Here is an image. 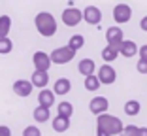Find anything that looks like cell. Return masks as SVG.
<instances>
[{"mask_svg":"<svg viewBox=\"0 0 147 136\" xmlns=\"http://www.w3.org/2000/svg\"><path fill=\"white\" fill-rule=\"evenodd\" d=\"M96 136H115V134H121L125 125L119 117L115 115H109V114H100L96 115Z\"/></svg>","mask_w":147,"mask_h":136,"instance_id":"1","label":"cell"},{"mask_svg":"<svg viewBox=\"0 0 147 136\" xmlns=\"http://www.w3.org/2000/svg\"><path fill=\"white\" fill-rule=\"evenodd\" d=\"M34 25H36V30H38L43 38H51L57 32V21L49 12H40L34 19Z\"/></svg>","mask_w":147,"mask_h":136,"instance_id":"2","label":"cell"},{"mask_svg":"<svg viewBox=\"0 0 147 136\" xmlns=\"http://www.w3.org/2000/svg\"><path fill=\"white\" fill-rule=\"evenodd\" d=\"M76 49H72L70 45H64V47H59L55 49V51L49 55L51 57V61L55 62V64H66V62L74 61V57H76Z\"/></svg>","mask_w":147,"mask_h":136,"instance_id":"3","label":"cell"},{"mask_svg":"<svg viewBox=\"0 0 147 136\" xmlns=\"http://www.w3.org/2000/svg\"><path fill=\"white\" fill-rule=\"evenodd\" d=\"M61 19H62V23H64L66 26L74 28V26H78L79 23L83 21V12L78 9V8H74V6H70V8H66L64 12H62Z\"/></svg>","mask_w":147,"mask_h":136,"instance_id":"4","label":"cell"},{"mask_svg":"<svg viewBox=\"0 0 147 136\" xmlns=\"http://www.w3.org/2000/svg\"><path fill=\"white\" fill-rule=\"evenodd\" d=\"M96 76H98L100 83H104V85H113V83H115V79H117V72H115V68H113L109 62L100 66Z\"/></svg>","mask_w":147,"mask_h":136,"instance_id":"5","label":"cell"},{"mask_svg":"<svg viewBox=\"0 0 147 136\" xmlns=\"http://www.w3.org/2000/svg\"><path fill=\"white\" fill-rule=\"evenodd\" d=\"M132 17V8L128 4H117L113 8V19H115L117 25H123V23H128Z\"/></svg>","mask_w":147,"mask_h":136,"instance_id":"6","label":"cell"},{"mask_svg":"<svg viewBox=\"0 0 147 136\" xmlns=\"http://www.w3.org/2000/svg\"><path fill=\"white\" fill-rule=\"evenodd\" d=\"M32 62H34L36 70H49V66L53 64L51 57H49L47 53H43V51H36L34 55H32Z\"/></svg>","mask_w":147,"mask_h":136,"instance_id":"7","label":"cell"},{"mask_svg":"<svg viewBox=\"0 0 147 136\" xmlns=\"http://www.w3.org/2000/svg\"><path fill=\"white\" fill-rule=\"evenodd\" d=\"M32 89H34V85H32V81H28V79H17V81L13 83V93L21 98L30 97Z\"/></svg>","mask_w":147,"mask_h":136,"instance_id":"8","label":"cell"},{"mask_svg":"<svg viewBox=\"0 0 147 136\" xmlns=\"http://www.w3.org/2000/svg\"><path fill=\"white\" fill-rule=\"evenodd\" d=\"M83 21H87V25H98L102 21V12L96 6H87L83 9Z\"/></svg>","mask_w":147,"mask_h":136,"instance_id":"9","label":"cell"},{"mask_svg":"<svg viewBox=\"0 0 147 136\" xmlns=\"http://www.w3.org/2000/svg\"><path fill=\"white\" fill-rule=\"evenodd\" d=\"M108 108H109V102L106 97H94L89 102V110L94 115H100V114H104V112H108Z\"/></svg>","mask_w":147,"mask_h":136,"instance_id":"10","label":"cell"},{"mask_svg":"<svg viewBox=\"0 0 147 136\" xmlns=\"http://www.w3.org/2000/svg\"><path fill=\"white\" fill-rule=\"evenodd\" d=\"M119 53L126 59H132L134 55H138V45L132 40H123L121 44H119Z\"/></svg>","mask_w":147,"mask_h":136,"instance_id":"11","label":"cell"},{"mask_svg":"<svg viewBox=\"0 0 147 136\" xmlns=\"http://www.w3.org/2000/svg\"><path fill=\"white\" fill-rule=\"evenodd\" d=\"M30 81H32V85H34V87H38V89L47 87V83H49V74H47V70H34V74L30 76Z\"/></svg>","mask_w":147,"mask_h":136,"instance_id":"12","label":"cell"},{"mask_svg":"<svg viewBox=\"0 0 147 136\" xmlns=\"http://www.w3.org/2000/svg\"><path fill=\"white\" fill-rule=\"evenodd\" d=\"M106 40H108V44H111V45H119L123 40H125V36H123V30L119 26H109L108 30H106Z\"/></svg>","mask_w":147,"mask_h":136,"instance_id":"13","label":"cell"},{"mask_svg":"<svg viewBox=\"0 0 147 136\" xmlns=\"http://www.w3.org/2000/svg\"><path fill=\"white\" fill-rule=\"evenodd\" d=\"M38 104L45 106V108H51V106L55 104V91H49V89L43 87L38 95Z\"/></svg>","mask_w":147,"mask_h":136,"instance_id":"14","label":"cell"},{"mask_svg":"<svg viewBox=\"0 0 147 136\" xmlns=\"http://www.w3.org/2000/svg\"><path fill=\"white\" fill-rule=\"evenodd\" d=\"M70 89H72V83H70L68 78H59L55 81V85H53V91H55V95H68Z\"/></svg>","mask_w":147,"mask_h":136,"instance_id":"15","label":"cell"},{"mask_svg":"<svg viewBox=\"0 0 147 136\" xmlns=\"http://www.w3.org/2000/svg\"><path fill=\"white\" fill-rule=\"evenodd\" d=\"M78 70H79V74H81V76H91V74H94L96 64H94L92 59H83V61H79Z\"/></svg>","mask_w":147,"mask_h":136,"instance_id":"16","label":"cell"},{"mask_svg":"<svg viewBox=\"0 0 147 136\" xmlns=\"http://www.w3.org/2000/svg\"><path fill=\"white\" fill-rule=\"evenodd\" d=\"M70 129V117H64V115H59L53 119V131L55 132H66Z\"/></svg>","mask_w":147,"mask_h":136,"instance_id":"17","label":"cell"},{"mask_svg":"<svg viewBox=\"0 0 147 136\" xmlns=\"http://www.w3.org/2000/svg\"><path fill=\"white\" fill-rule=\"evenodd\" d=\"M117 57H119V45H111V44H108L104 49H102V59H104L106 62L115 61Z\"/></svg>","mask_w":147,"mask_h":136,"instance_id":"18","label":"cell"},{"mask_svg":"<svg viewBox=\"0 0 147 136\" xmlns=\"http://www.w3.org/2000/svg\"><path fill=\"white\" fill-rule=\"evenodd\" d=\"M34 121H38V123H45V121H49V117H51V114H49V108H45V106L40 104L38 108L34 110Z\"/></svg>","mask_w":147,"mask_h":136,"instance_id":"19","label":"cell"},{"mask_svg":"<svg viewBox=\"0 0 147 136\" xmlns=\"http://www.w3.org/2000/svg\"><path fill=\"white\" fill-rule=\"evenodd\" d=\"M98 87H100V79H98V76H94V74L85 76V89H87V91L94 93V91H98Z\"/></svg>","mask_w":147,"mask_h":136,"instance_id":"20","label":"cell"},{"mask_svg":"<svg viewBox=\"0 0 147 136\" xmlns=\"http://www.w3.org/2000/svg\"><path fill=\"white\" fill-rule=\"evenodd\" d=\"M140 110H142V106H140L138 100H128L125 104V114L130 115V117H134V115L140 114Z\"/></svg>","mask_w":147,"mask_h":136,"instance_id":"21","label":"cell"},{"mask_svg":"<svg viewBox=\"0 0 147 136\" xmlns=\"http://www.w3.org/2000/svg\"><path fill=\"white\" fill-rule=\"evenodd\" d=\"M57 114L59 115H64V117H72L74 115V106L70 102H61L57 106Z\"/></svg>","mask_w":147,"mask_h":136,"instance_id":"22","label":"cell"},{"mask_svg":"<svg viewBox=\"0 0 147 136\" xmlns=\"http://www.w3.org/2000/svg\"><path fill=\"white\" fill-rule=\"evenodd\" d=\"M9 30H11V19H9V15H0V32L4 36H8Z\"/></svg>","mask_w":147,"mask_h":136,"instance_id":"23","label":"cell"},{"mask_svg":"<svg viewBox=\"0 0 147 136\" xmlns=\"http://www.w3.org/2000/svg\"><path fill=\"white\" fill-rule=\"evenodd\" d=\"M11 49H13V42L8 36H2L0 38V53L2 55H8V53H11Z\"/></svg>","mask_w":147,"mask_h":136,"instance_id":"24","label":"cell"},{"mask_svg":"<svg viewBox=\"0 0 147 136\" xmlns=\"http://www.w3.org/2000/svg\"><path fill=\"white\" fill-rule=\"evenodd\" d=\"M68 45H70L72 49H76V51H78V49H81L83 45H85V38H83L81 34H74L72 38H70Z\"/></svg>","mask_w":147,"mask_h":136,"instance_id":"25","label":"cell"},{"mask_svg":"<svg viewBox=\"0 0 147 136\" xmlns=\"http://www.w3.org/2000/svg\"><path fill=\"white\" fill-rule=\"evenodd\" d=\"M138 129H140V127H134V125H126V127L123 129L121 134H123V136H138Z\"/></svg>","mask_w":147,"mask_h":136,"instance_id":"26","label":"cell"},{"mask_svg":"<svg viewBox=\"0 0 147 136\" xmlns=\"http://www.w3.org/2000/svg\"><path fill=\"white\" fill-rule=\"evenodd\" d=\"M23 136H42V132H40L38 127L30 125V127H26L25 131H23Z\"/></svg>","mask_w":147,"mask_h":136,"instance_id":"27","label":"cell"},{"mask_svg":"<svg viewBox=\"0 0 147 136\" xmlns=\"http://www.w3.org/2000/svg\"><path fill=\"white\" fill-rule=\"evenodd\" d=\"M136 70H138L140 74H147V61L145 59H140V61L136 62Z\"/></svg>","mask_w":147,"mask_h":136,"instance_id":"28","label":"cell"},{"mask_svg":"<svg viewBox=\"0 0 147 136\" xmlns=\"http://www.w3.org/2000/svg\"><path fill=\"white\" fill-rule=\"evenodd\" d=\"M138 55H140V59H145L147 61V44L142 45V47H138Z\"/></svg>","mask_w":147,"mask_h":136,"instance_id":"29","label":"cell"},{"mask_svg":"<svg viewBox=\"0 0 147 136\" xmlns=\"http://www.w3.org/2000/svg\"><path fill=\"white\" fill-rule=\"evenodd\" d=\"M0 136H11V131H9V127H0Z\"/></svg>","mask_w":147,"mask_h":136,"instance_id":"30","label":"cell"},{"mask_svg":"<svg viewBox=\"0 0 147 136\" xmlns=\"http://www.w3.org/2000/svg\"><path fill=\"white\" fill-rule=\"evenodd\" d=\"M140 28H142L143 32H147V15L142 17V21H140Z\"/></svg>","mask_w":147,"mask_h":136,"instance_id":"31","label":"cell"},{"mask_svg":"<svg viewBox=\"0 0 147 136\" xmlns=\"http://www.w3.org/2000/svg\"><path fill=\"white\" fill-rule=\"evenodd\" d=\"M138 136H147V127H140L138 129Z\"/></svg>","mask_w":147,"mask_h":136,"instance_id":"32","label":"cell"},{"mask_svg":"<svg viewBox=\"0 0 147 136\" xmlns=\"http://www.w3.org/2000/svg\"><path fill=\"white\" fill-rule=\"evenodd\" d=\"M2 36H4V34H2V32H0V38H2Z\"/></svg>","mask_w":147,"mask_h":136,"instance_id":"33","label":"cell"},{"mask_svg":"<svg viewBox=\"0 0 147 136\" xmlns=\"http://www.w3.org/2000/svg\"><path fill=\"white\" fill-rule=\"evenodd\" d=\"M119 136H123V134H119Z\"/></svg>","mask_w":147,"mask_h":136,"instance_id":"34","label":"cell"}]
</instances>
